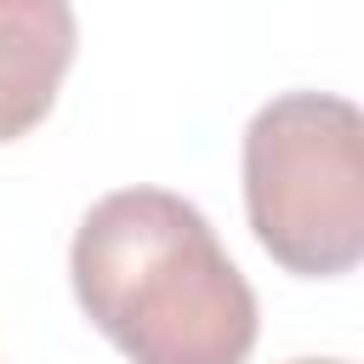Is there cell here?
<instances>
[{
	"mask_svg": "<svg viewBox=\"0 0 364 364\" xmlns=\"http://www.w3.org/2000/svg\"><path fill=\"white\" fill-rule=\"evenodd\" d=\"M68 279L131 364H245L256 347V290L199 205L171 188L97 199L74 228Z\"/></svg>",
	"mask_w": 364,
	"mask_h": 364,
	"instance_id": "obj_1",
	"label": "cell"
},
{
	"mask_svg": "<svg viewBox=\"0 0 364 364\" xmlns=\"http://www.w3.org/2000/svg\"><path fill=\"white\" fill-rule=\"evenodd\" d=\"M245 216L284 273H353L364 256V114L336 91L262 102L245 125Z\"/></svg>",
	"mask_w": 364,
	"mask_h": 364,
	"instance_id": "obj_2",
	"label": "cell"
},
{
	"mask_svg": "<svg viewBox=\"0 0 364 364\" xmlns=\"http://www.w3.org/2000/svg\"><path fill=\"white\" fill-rule=\"evenodd\" d=\"M80 23L68 0H0V142L28 136L74 63Z\"/></svg>",
	"mask_w": 364,
	"mask_h": 364,
	"instance_id": "obj_3",
	"label": "cell"
},
{
	"mask_svg": "<svg viewBox=\"0 0 364 364\" xmlns=\"http://www.w3.org/2000/svg\"><path fill=\"white\" fill-rule=\"evenodd\" d=\"M290 364H347V358H290Z\"/></svg>",
	"mask_w": 364,
	"mask_h": 364,
	"instance_id": "obj_4",
	"label": "cell"
}]
</instances>
